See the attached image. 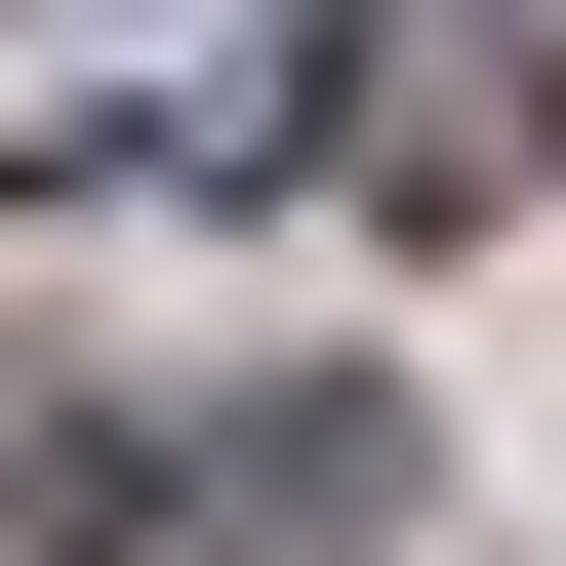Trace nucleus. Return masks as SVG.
<instances>
[{
  "instance_id": "f257e3e1",
  "label": "nucleus",
  "mask_w": 566,
  "mask_h": 566,
  "mask_svg": "<svg viewBox=\"0 0 566 566\" xmlns=\"http://www.w3.org/2000/svg\"><path fill=\"white\" fill-rule=\"evenodd\" d=\"M324 41H365V0H0V163L41 202H283L365 122Z\"/></svg>"
}]
</instances>
